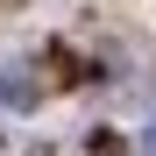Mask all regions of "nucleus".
<instances>
[{"instance_id": "1", "label": "nucleus", "mask_w": 156, "mask_h": 156, "mask_svg": "<svg viewBox=\"0 0 156 156\" xmlns=\"http://www.w3.org/2000/svg\"><path fill=\"white\" fill-rule=\"evenodd\" d=\"M36 99V78L29 71H0V107H29Z\"/></svg>"}, {"instance_id": "2", "label": "nucleus", "mask_w": 156, "mask_h": 156, "mask_svg": "<svg viewBox=\"0 0 156 156\" xmlns=\"http://www.w3.org/2000/svg\"><path fill=\"white\" fill-rule=\"evenodd\" d=\"M142 156H156V121H149V128H142Z\"/></svg>"}]
</instances>
